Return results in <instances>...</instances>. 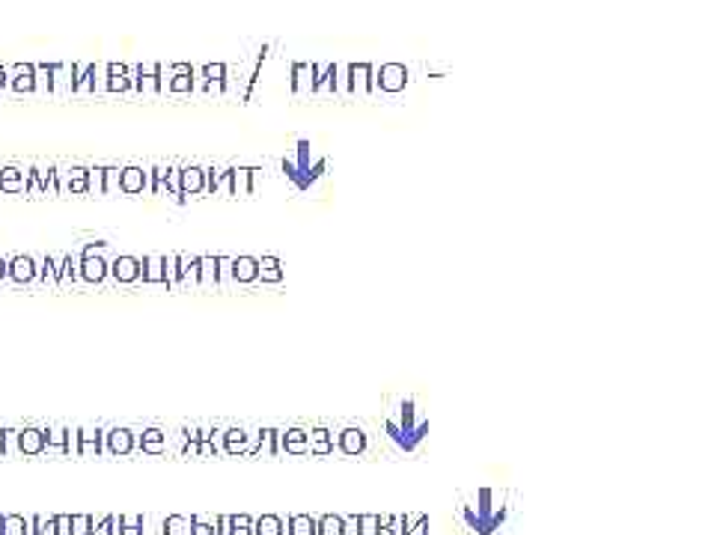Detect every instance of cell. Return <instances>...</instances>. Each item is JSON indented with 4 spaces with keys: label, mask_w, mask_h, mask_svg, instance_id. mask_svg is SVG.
Masks as SVG:
<instances>
[{
    "label": "cell",
    "mask_w": 714,
    "mask_h": 535,
    "mask_svg": "<svg viewBox=\"0 0 714 535\" xmlns=\"http://www.w3.org/2000/svg\"><path fill=\"white\" fill-rule=\"evenodd\" d=\"M108 248L104 241H95V244H87L81 253V262H78V277H81V283H87V286H102L104 280H108V274H111V262L104 259L102 250Z\"/></svg>",
    "instance_id": "6da1fadb"
},
{
    "label": "cell",
    "mask_w": 714,
    "mask_h": 535,
    "mask_svg": "<svg viewBox=\"0 0 714 535\" xmlns=\"http://www.w3.org/2000/svg\"><path fill=\"white\" fill-rule=\"evenodd\" d=\"M348 87H351V99H372V95H378L376 66L372 63H348Z\"/></svg>",
    "instance_id": "7a4b0ae2"
},
{
    "label": "cell",
    "mask_w": 714,
    "mask_h": 535,
    "mask_svg": "<svg viewBox=\"0 0 714 535\" xmlns=\"http://www.w3.org/2000/svg\"><path fill=\"white\" fill-rule=\"evenodd\" d=\"M408 69L402 66V63H385L381 69H376V83H378V92H387V95H399L405 87H408Z\"/></svg>",
    "instance_id": "3957f363"
},
{
    "label": "cell",
    "mask_w": 714,
    "mask_h": 535,
    "mask_svg": "<svg viewBox=\"0 0 714 535\" xmlns=\"http://www.w3.org/2000/svg\"><path fill=\"white\" fill-rule=\"evenodd\" d=\"M6 277L13 280L15 286H24V283H34L36 277H39V262L34 259V256H24V253H18L9 259L6 265Z\"/></svg>",
    "instance_id": "277c9868"
},
{
    "label": "cell",
    "mask_w": 714,
    "mask_h": 535,
    "mask_svg": "<svg viewBox=\"0 0 714 535\" xmlns=\"http://www.w3.org/2000/svg\"><path fill=\"white\" fill-rule=\"evenodd\" d=\"M337 449L348 458H360L367 452V432L360 425H346L337 434Z\"/></svg>",
    "instance_id": "5b68a950"
},
{
    "label": "cell",
    "mask_w": 714,
    "mask_h": 535,
    "mask_svg": "<svg viewBox=\"0 0 714 535\" xmlns=\"http://www.w3.org/2000/svg\"><path fill=\"white\" fill-rule=\"evenodd\" d=\"M104 449H108L111 455L116 458H125V455H132L134 449H137V434L132 432V428H111L108 434H104Z\"/></svg>",
    "instance_id": "8992f818"
},
{
    "label": "cell",
    "mask_w": 714,
    "mask_h": 535,
    "mask_svg": "<svg viewBox=\"0 0 714 535\" xmlns=\"http://www.w3.org/2000/svg\"><path fill=\"white\" fill-rule=\"evenodd\" d=\"M111 277L116 286L141 283V259H137V256H116L111 262Z\"/></svg>",
    "instance_id": "52a82bcc"
},
{
    "label": "cell",
    "mask_w": 714,
    "mask_h": 535,
    "mask_svg": "<svg viewBox=\"0 0 714 535\" xmlns=\"http://www.w3.org/2000/svg\"><path fill=\"white\" fill-rule=\"evenodd\" d=\"M179 190H182V197L206 194V167H197V164L179 167Z\"/></svg>",
    "instance_id": "ba28073f"
},
{
    "label": "cell",
    "mask_w": 714,
    "mask_h": 535,
    "mask_svg": "<svg viewBox=\"0 0 714 535\" xmlns=\"http://www.w3.org/2000/svg\"><path fill=\"white\" fill-rule=\"evenodd\" d=\"M257 274H259L257 256H232V283H236V288L257 286Z\"/></svg>",
    "instance_id": "9c48e42d"
},
{
    "label": "cell",
    "mask_w": 714,
    "mask_h": 535,
    "mask_svg": "<svg viewBox=\"0 0 714 535\" xmlns=\"http://www.w3.org/2000/svg\"><path fill=\"white\" fill-rule=\"evenodd\" d=\"M280 455V432L277 428H262L257 432V446H250L244 458H274Z\"/></svg>",
    "instance_id": "30bf717a"
},
{
    "label": "cell",
    "mask_w": 714,
    "mask_h": 535,
    "mask_svg": "<svg viewBox=\"0 0 714 535\" xmlns=\"http://www.w3.org/2000/svg\"><path fill=\"white\" fill-rule=\"evenodd\" d=\"M280 452H286V455H307L310 452V434H307V428L295 425V428L280 432Z\"/></svg>",
    "instance_id": "8fae6325"
},
{
    "label": "cell",
    "mask_w": 714,
    "mask_h": 535,
    "mask_svg": "<svg viewBox=\"0 0 714 535\" xmlns=\"http://www.w3.org/2000/svg\"><path fill=\"white\" fill-rule=\"evenodd\" d=\"M146 188H149V170H143V167H122V173H120V190H122V194L137 197V194H143Z\"/></svg>",
    "instance_id": "7c38bea8"
},
{
    "label": "cell",
    "mask_w": 714,
    "mask_h": 535,
    "mask_svg": "<svg viewBox=\"0 0 714 535\" xmlns=\"http://www.w3.org/2000/svg\"><path fill=\"white\" fill-rule=\"evenodd\" d=\"M167 256H146L141 259V283L146 286H167Z\"/></svg>",
    "instance_id": "4fadbf2b"
},
{
    "label": "cell",
    "mask_w": 714,
    "mask_h": 535,
    "mask_svg": "<svg viewBox=\"0 0 714 535\" xmlns=\"http://www.w3.org/2000/svg\"><path fill=\"white\" fill-rule=\"evenodd\" d=\"M176 268H179V288H200V256H176Z\"/></svg>",
    "instance_id": "5bb4252c"
},
{
    "label": "cell",
    "mask_w": 714,
    "mask_h": 535,
    "mask_svg": "<svg viewBox=\"0 0 714 535\" xmlns=\"http://www.w3.org/2000/svg\"><path fill=\"white\" fill-rule=\"evenodd\" d=\"M220 449L227 455H244L250 449V434H248V428H241V425H232L227 428V432L220 434Z\"/></svg>",
    "instance_id": "9a60e30c"
},
{
    "label": "cell",
    "mask_w": 714,
    "mask_h": 535,
    "mask_svg": "<svg viewBox=\"0 0 714 535\" xmlns=\"http://www.w3.org/2000/svg\"><path fill=\"white\" fill-rule=\"evenodd\" d=\"M60 190L63 197L69 194H87V167H69V170H60Z\"/></svg>",
    "instance_id": "2e32d148"
},
{
    "label": "cell",
    "mask_w": 714,
    "mask_h": 535,
    "mask_svg": "<svg viewBox=\"0 0 714 535\" xmlns=\"http://www.w3.org/2000/svg\"><path fill=\"white\" fill-rule=\"evenodd\" d=\"M292 92L295 99L313 95V63H292Z\"/></svg>",
    "instance_id": "e0dca14e"
},
{
    "label": "cell",
    "mask_w": 714,
    "mask_h": 535,
    "mask_svg": "<svg viewBox=\"0 0 714 535\" xmlns=\"http://www.w3.org/2000/svg\"><path fill=\"white\" fill-rule=\"evenodd\" d=\"M355 527V518H343V515H322V518H316V532L318 535H348V532H355L357 530H351Z\"/></svg>",
    "instance_id": "ac0fdd59"
},
{
    "label": "cell",
    "mask_w": 714,
    "mask_h": 535,
    "mask_svg": "<svg viewBox=\"0 0 714 535\" xmlns=\"http://www.w3.org/2000/svg\"><path fill=\"white\" fill-rule=\"evenodd\" d=\"M18 452L21 455H42L45 452V432H42V428H34V425L21 428L18 432Z\"/></svg>",
    "instance_id": "d6986e66"
},
{
    "label": "cell",
    "mask_w": 714,
    "mask_h": 535,
    "mask_svg": "<svg viewBox=\"0 0 714 535\" xmlns=\"http://www.w3.org/2000/svg\"><path fill=\"white\" fill-rule=\"evenodd\" d=\"M15 92H36V66L34 63H18L13 66V78H9Z\"/></svg>",
    "instance_id": "ffe728a7"
},
{
    "label": "cell",
    "mask_w": 714,
    "mask_h": 535,
    "mask_svg": "<svg viewBox=\"0 0 714 535\" xmlns=\"http://www.w3.org/2000/svg\"><path fill=\"white\" fill-rule=\"evenodd\" d=\"M104 90L129 92V66H122V63H108V66H104Z\"/></svg>",
    "instance_id": "44dd1931"
},
{
    "label": "cell",
    "mask_w": 714,
    "mask_h": 535,
    "mask_svg": "<svg viewBox=\"0 0 714 535\" xmlns=\"http://www.w3.org/2000/svg\"><path fill=\"white\" fill-rule=\"evenodd\" d=\"M310 434V455L316 458H328V455H334V432L325 425H316L313 432H307Z\"/></svg>",
    "instance_id": "7402d4cb"
},
{
    "label": "cell",
    "mask_w": 714,
    "mask_h": 535,
    "mask_svg": "<svg viewBox=\"0 0 714 535\" xmlns=\"http://www.w3.org/2000/svg\"><path fill=\"white\" fill-rule=\"evenodd\" d=\"M27 173L21 167H0V190L4 194H24Z\"/></svg>",
    "instance_id": "603a6c76"
},
{
    "label": "cell",
    "mask_w": 714,
    "mask_h": 535,
    "mask_svg": "<svg viewBox=\"0 0 714 535\" xmlns=\"http://www.w3.org/2000/svg\"><path fill=\"white\" fill-rule=\"evenodd\" d=\"M313 95H334V63H313Z\"/></svg>",
    "instance_id": "cb8c5ba5"
},
{
    "label": "cell",
    "mask_w": 714,
    "mask_h": 535,
    "mask_svg": "<svg viewBox=\"0 0 714 535\" xmlns=\"http://www.w3.org/2000/svg\"><path fill=\"white\" fill-rule=\"evenodd\" d=\"M104 449L102 428H78V455H99Z\"/></svg>",
    "instance_id": "d4e9b609"
},
{
    "label": "cell",
    "mask_w": 714,
    "mask_h": 535,
    "mask_svg": "<svg viewBox=\"0 0 714 535\" xmlns=\"http://www.w3.org/2000/svg\"><path fill=\"white\" fill-rule=\"evenodd\" d=\"M137 446L146 455H164L167 452V434L161 428H146V432L137 437Z\"/></svg>",
    "instance_id": "484cf974"
},
{
    "label": "cell",
    "mask_w": 714,
    "mask_h": 535,
    "mask_svg": "<svg viewBox=\"0 0 714 535\" xmlns=\"http://www.w3.org/2000/svg\"><path fill=\"white\" fill-rule=\"evenodd\" d=\"M257 283H265V286H280L283 283V262L277 259V256H262L259 259Z\"/></svg>",
    "instance_id": "4316f807"
},
{
    "label": "cell",
    "mask_w": 714,
    "mask_h": 535,
    "mask_svg": "<svg viewBox=\"0 0 714 535\" xmlns=\"http://www.w3.org/2000/svg\"><path fill=\"white\" fill-rule=\"evenodd\" d=\"M78 262H81V256H63V259L57 262V288H69L74 283H81V277H78Z\"/></svg>",
    "instance_id": "83f0119b"
},
{
    "label": "cell",
    "mask_w": 714,
    "mask_h": 535,
    "mask_svg": "<svg viewBox=\"0 0 714 535\" xmlns=\"http://www.w3.org/2000/svg\"><path fill=\"white\" fill-rule=\"evenodd\" d=\"M200 288L202 292L218 288V256H200Z\"/></svg>",
    "instance_id": "f1b7e54d"
},
{
    "label": "cell",
    "mask_w": 714,
    "mask_h": 535,
    "mask_svg": "<svg viewBox=\"0 0 714 535\" xmlns=\"http://www.w3.org/2000/svg\"><path fill=\"white\" fill-rule=\"evenodd\" d=\"M257 185H253V170L250 167H232V197H250Z\"/></svg>",
    "instance_id": "f546056e"
},
{
    "label": "cell",
    "mask_w": 714,
    "mask_h": 535,
    "mask_svg": "<svg viewBox=\"0 0 714 535\" xmlns=\"http://www.w3.org/2000/svg\"><path fill=\"white\" fill-rule=\"evenodd\" d=\"M253 535H289V532H286V520L280 515H262L253 518Z\"/></svg>",
    "instance_id": "4dcf8cb0"
},
{
    "label": "cell",
    "mask_w": 714,
    "mask_h": 535,
    "mask_svg": "<svg viewBox=\"0 0 714 535\" xmlns=\"http://www.w3.org/2000/svg\"><path fill=\"white\" fill-rule=\"evenodd\" d=\"M0 535H30V520L24 515L0 518Z\"/></svg>",
    "instance_id": "1f68e13d"
},
{
    "label": "cell",
    "mask_w": 714,
    "mask_h": 535,
    "mask_svg": "<svg viewBox=\"0 0 714 535\" xmlns=\"http://www.w3.org/2000/svg\"><path fill=\"white\" fill-rule=\"evenodd\" d=\"M286 532L289 535H318L316 518L313 515H292L289 520H286Z\"/></svg>",
    "instance_id": "d6a6232c"
},
{
    "label": "cell",
    "mask_w": 714,
    "mask_h": 535,
    "mask_svg": "<svg viewBox=\"0 0 714 535\" xmlns=\"http://www.w3.org/2000/svg\"><path fill=\"white\" fill-rule=\"evenodd\" d=\"M334 99H351L348 63H334Z\"/></svg>",
    "instance_id": "836d02e7"
},
{
    "label": "cell",
    "mask_w": 714,
    "mask_h": 535,
    "mask_svg": "<svg viewBox=\"0 0 714 535\" xmlns=\"http://www.w3.org/2000/svg\"><path fill=\"white\" fill-rule=\"evenodd\" d=\"M218 288L220 292L236 288V283H232V256H218Z\"/></svg>",
    "instance_id": "e575fe53"
},
{
    "label": "cell",
    "mask_w": 714,
    "mask_h": 535,
    "mask_svg": "<svg viewBox=\"0 0 714 535\" xmlns=\"http://www.w3.org/2000/svg\"><path fill=\"white\" fill-rule=\"evenodd\" d=\"M87 194L104 197V167H87Z\"/></svg>",
    "instance_id": "d590c367"
},
{
    "label": "cell",
    "mask_w": 714,
    "mask_h": 535,
    "mask_svg": "<svg viewBox=\"0 0 714 535\" xmlns=\"http://www.w3.org/2000/svg\"><path fill=\"white\" fill-rule=\"evenodd\" d=\"M116 535H143V518H116Z\"/></svg>",
    "instance_id": "8d00e7d4"
},
{
    "label": "cell",
    "mask_w": 714,
    "mask_h": 535,
    "mask_svg": "<svg viewBox=\"0 0 714 535\" xmlns=\"http://www.w3.org/2000/svg\"><path fill=\"white\" fill-rule=\"evenodd\" d=\"M355 520L357 535H385V530L378 527V515H355Z\"/></svg>",
    "instance_id": "74e56055"
},
{
    "label": "cell",
    "mask_w": 714,
    "mask_h": 535,
    "mask_svg": "<svg viewBox=\"0 0 714 535\" xmlns=\"http://www.w3.org/2000/svg\"><path fill=\"white\" fill-rule=\"evenodd\" d=\"M191 520L185 515H170L164 518V535H188Z\"/></svg>",
    "instance_id": "f35d334b"
},
{
    "label": "cell",
    "mask_w": 714,
    "mask_h": 535,
    "mask_svg": "<svg viewBox=\"0 0 714 535\" xmlns=\"http://www.w3.org/2000/svg\"><path fill=\"white\" fill-rule=\"evenodd\" d=\"M39 280L45 283V286H54V288H57V259L45 256V259L39 262Z\"/></svg>",
    "instance_id": "ab89813d"
},
{
    "label": "cell",
    "mask_w": 714,
    "mask_h": 535,
    "mask_svg": "<svg viewBox=\"0 0 714 535\" xmlns=\"http://www.w3.org/2000/svg\"><path fill=\"white\" fill-rule=\"evenodd\" d=\"M215 197H232V167L218 170V179H215Z\"/></svg>",
    "instance_id": "60d3db41"
},
{
    "label": "cell",
    "mask_w": 714,
    "mask_h": 535,
    "mask_svg": "<svg viewBox=\"0 0 714 535\" xmlns=\"http://www.w3.org/2000/svg\"><path fill=\"white\" fill-rule=\"evenodd\" d=\"M72 535H99L90 515H72Z\"/></svg>",
    "instance_id": "b9f144b4"
},
{
    "label": "cell",
    "mask_w": 714,
    "mask_h": 535,
    "mask_svg": "<svg viewBox=\"0 0 714 535\" xmlns=\"http://www.w3.org/2000/svg\"><path fill=\"white\" fill-rule=\"evenodd\" d=\"M230 535H253L250 515H230Z\"/></svg>",
    "instance_id": "7bdbcfd3"
},
{
    "label": "cell",
    "mask_w": 714,
    "mask_h": 535,
    "mask_svg": "<svg viewBox=\"0 0 714 535\" xmlns=\"http://www.w3.org/2000/svg\"><path fill=\"white\" fill-rule=\"evenodd\" d=\"M120 173L122 167H104V197L120 194Z\"/></svg>",
    "instance_id": "ee69618b"
},
{
    "label": "cell",
    "mask_w": 714,
    "mask_h": 535,
    "mask_svg": "<svg viewBox=\"0 0 714 535\" xmlns=\"http://www.w3.org/2000/svg\"><path fill=\"white\" fill-rule=\"evenodd\" d=\"M0 452L4 455L18 452V432H13V428H4V432H0Z\"/></svg>",
    "instance_id": "f6af8a7d"
},
{
    "label": "cell",
    "mask_w": 714,
    "mask_h": 535,
    "mask_svg": "<svg viewBox=\"0 0 714 535\" xmlns=\"http://www.w3.org/2000/svg\"><path fill=\"white\" fill-rule=\"evenodd\" d=\"M200 72L206 81H227V74H230V69L223 66V63H209V66H202Z\"/></svg>",
    "instance_id": "bcb514c9"
},
{
    "label": "cell",
    "mask_w": 714,
    "mask_h": 535,
    "mask_svg": "<svg viewBox=\"0 0 714 535\" xmlns=\"http://www.w3.org/2000/svg\"><path fill=\"white\" fill-rule=\"evenodd\" d=\"M283 173L292 179V185H295V188H301V190L307 188V181H304L301 173H298V167H295V160H292V158H283Z\"/></svg>",
    "instance_id": "7dc6e473"
},
{
    "label": "cell",
    "mask_w": 714,
    "mask_h": 535,
    "mask_svg": "<svg viewBox=\"0 0 714 535\" xmlns=\"http://www.w3.org/2000/svg\"><path fill=\"white\" fill-rule=\"evenodd\" d=\"M188 535H215V523L202 520V518H191V530Z\"/></svg>",
    "instance_id": "c3c4849f"
},
{
    "label": "cell",
    "mask_w": 714,
    "mask_h": 535,
    "mask_svg": "<svg viewBox=\"0 0 714 535\" xmlns=\"http://www.w3.org/2000/svg\"><path fill=\"white\" fill-rule=\"evenodd\" d=\"M202 92H206L209 99H223V95H227V81H206Z\"/></svg>",
    "instance_id": "681fc988"
},
{
    "label": "cell",
    "mask_w": 714,
    "mask_h": 535,
    "mask_svg": "<svg viewBox=\"0 0 714 535\" xmlns=\"http://www.w3.org/2000/svg\"><path fill=\"white\" fill-rule=\"evenodd\" d=\"M54 535H72V515H54Z\"/></svg>",
    "instance_id": "f907efd6"
},
{
    "label": "cell",
    "mask_w": 714,
    "mask_h": 535,
    "mask_svg": "<svg viewBox=\"0 0 714 535\" xmlns=\"http://www.w3.org/2000/svg\"><path fill=\"white\" fill-rule=\"evenodd\" d=\"M95 530H99V535H116V518H113V515H108L104 520L95 523Z\"/></svg>",
    "instance_id": "816d5d0a"
},
{
    "label": "cell",
    "mask_w": 714,
    "mask_h": 535,
    "mask_svg": "<svg viewBox=\"0 0 714 535\" xmlns=\"http://www.w3.org/2000/svg\"><path fill=\"white\" fill-rule=\"evenodd\" d=\"M30 535H45V518H30Z\"/></svg>",
    "instance_id": "f5cc1de1"
},
{
    "label": "cell",
    "mask_w": 714,
    "mask_h": 535,
    "mask_svg": "<svg viewBox=\"0 0 714 535\" xmlns=\"http://www.w3.org/2000/svg\"><path fill=\"white\" fill-rule=\"evenodd\" d=\"M170 72H173V74H191V72H194V66H188V63H176V66H170Z\"/></svg>",
    "instance_id": "db71d44e"
},
{
    "label": "cell",
    "mask_w": 714,
    "mask_h": 535,
    "mask_svg": "<svg viewBox=\"0 0 714 535\" xmlns=\"http://www.w3.org/2000/svg\"><path fill=\"white\" fill-rule=\"evenodd\" d=\"M6 83H9V72H6L4 66H0V90H4Z\"/></svg>",
    "instance_id": "11a10c76"
},
{
    "label": "cell",
    "mask_w": 714,
    "mask_h": 535,
    "mask_svg": "<svg viewBox=\"0 0 714 535\" xmlns=\"http://www.w3.org/2000/svg\"><path fill=\"white\" fill-rule=\"evenodd\" d=\"M6 265H9V262L4 259V256H0V280H6Z\"/></svg>",
    "instance_id": "9f6ffc18"
}]
</instances>
